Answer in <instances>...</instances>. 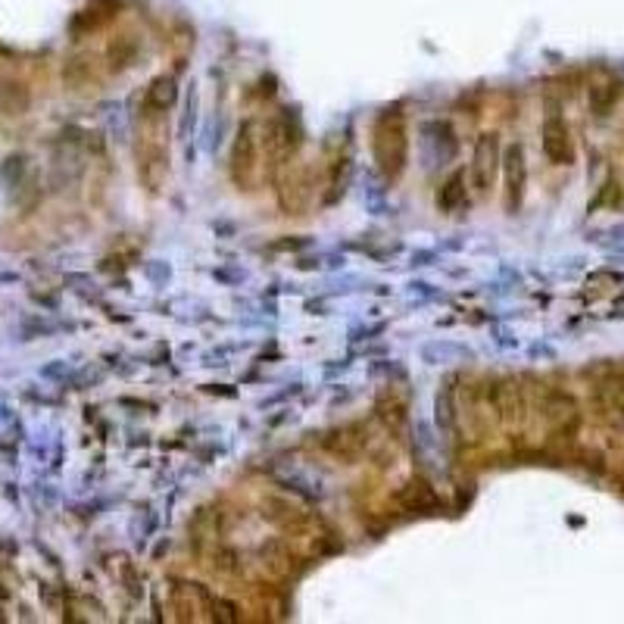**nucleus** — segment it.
I'll return each instance as SVG.
<instances>
[{
	"label": "nucleus",
	"mask_w": 624,
	"mask_h": 624,
	"mask_svg": "<svg viewBox=\"0 0 624 624\" xmlns=\"http://www.w3.org/2000/svg\"><path fill=\"white\" fill-rule=\"evenodd\" d=\"M409 122L403 107H384L372 125V160L384 181H400L409 169Z\"/></svg>",
	"instance_id": "f257e3e1"
},
{
	"label": "nucleus",
	"mask_w": 624,
	"mask_h": 624,
	"mask_svg": "<svg viewBox=\"0 0 624 624\" xmlns=\"http://www.w3.org/2000/svg\"><path fill=\"white\" fill-rule=\"evenodd\" d=\"M228 172H231V181L241 191H253L259 185V178H263V172H266L263 122H259V119H244L238 125V132H234V141H231Z\"/></svg>",
	"instance_id": "f03ea898"
},
{
	"label": "nucleus",
	"mask_w": 624,
	"mask_h": 624,
	"mask_svg": "<svg viewBox=\"0 0 624 624\" xmlns=\"http://www.w3.org/2000/svg\"><path fill=\"white\" fill-rule=\"evenodd\" d=\"M138 160V181L147 194H160L169 178V138L166 122H141V135L135 147Z\"/></svg>",
	"instance_id": "7ed1b4c3"
},
{
	"label": "nucleus",
	"mask_w": 624,
	"mask_h": 624,
	"mask_svg": "<svg viewBox=\"0 0 624 624\" xmlns=\"http://www.w3.org/2000/svg\"><path fill=\"white\" fill-rule=\"evenodd\" d=\"M300 122L291 110L275 113L269 122H263V160L266 172L275 178L284 166H291V160L300 150Z\"/></svg>",
	"instance_id": "20e7f679"
},
{
	"label": "nucleus",
	"mask_w": 624,
	"mask_h": 624,
	"mask_svg": "<svg viewBox=\"0 0 624 624\" xmlns=\"http://www.w3.org/2000/svg\"><path fill=\"white\" fill-rule=\"evenodd\" d=\"M503 166V150L497 132H481L472 150V163H468V185H472L475 197H487L497 185V175Z\"/></svg>",
	"instance_id": "39448f33"
},
{
	"label": "nucleus",
	"mask_w": 624,
	"mask_h": 624,
	"mask_svg": "<svg viewBox=\"0 0 624 624\" xmlns=\"http://www.w3.org/2000/svg\"><path fill=\"white\" fill-rule=\"evenodd\" d=\"M278 206L288 216H303L309 206H312V197H316V178H312V169L306 163H291L284 166L278 175Z\"/></svg>",
	"instance_id": "423d86ee"
},
{
	"label": "nucleus",
	"mask_w": 624,
	"mask_h": 624,
	"mask_svg": "<svg viewBox=\"0 0 624 624\" xmlns=\"http://www.w3.org/2000/svg\"><path fill=\"white\" fill-rule=\"evenodd\" d=\"M459 138L447 119H428L419 125V156L425 169H437L456 160Z\"/></svg>",
	"instance_id": "0eeeda50"
},
{
	"label": "nucleus",
	"mask_w": 624,
	"mask_h": 624,
	"mask_svg": "<svg viewBox=\"0 0 624 624\" xmlns=\"http://www.w3.org/2000/svg\"><path fill=\"white\" fill-rule=\"evenodd\" d=\"M503 206L506 213L515 216L525 203V191H528V160H525V147L522 144H509L503 153Z\"/></svg>",
	"instance_id": "6e6552de"
},
{
	"label": "nucleus",
	"mask_w": 624,
	"mask_h": 624,
	"mask_svg": "<svg viewBox=\"0 0 624 624\" xmlns=\"http://www.w3.org/2000/svg\"><path fill=\"white\" fill-rule=\"evenodd\" d=\"M540 147L546 153V160L553 166H571L575 163V141H571V128L559 116V110H550L540 128Z\"/></svg>",
	"instance_id": "1a4fd4ad"
},
{
	"label": "nucleus",
	"mask_w": 624,
	"mask_h": 624,
	"mask_svg": "<svg viewBox=\"0 0 624 624\" xmlns=\"http://www.w3.org/2000/svg\"><path fill=\"white\" fill-rule=\"evenodd\" d=\"M175 103H178L175 75H156L141 97V122H166Z\"/></svg>",
	"instance_id": "9d476101"
},
{
	"label": "nucleus",
	"mask_w": 624,
	"mask_h": 624,
	"mask_svg": "<svg viewBox=\"0 0 624 624\" xmlns=\"http://www.w3.org/2000/svg\"><path fill=\"white\" fill-rule=\"evenodd\" d=\"M103 57H107L110 72L122 75V72H128V69L138 63V57H141V38L135 32H119V35H113L107 41V50H103Z\"/></svg>",
	"instance_id": "9b49d317"
},
{
	"label": "nucleus",
	"mask_w": 624,
	"mask_h": 624,
	"mask_svg": "<svg viewBox=\"0 0 624 624\" xmlns=\"http://www.w3.org/2000/svg\"><path fill=\"white\" fill-rule=\"evenodd\" d=\"M366 444H369V437H366V428L362 425H344L325 437V447L341 459H356L362 450H366Z\"/></svg>",
	"instance_id": "f8f14e48"
},
{
	"label": "nucleus",
	"mask_w": 624,
	"mask_h": 624,
	"mask_svg": "<svg viewBox=\"0 0 624 624\" xmlns=\"http://www.w3.org/2000/svg\"><path fill=\"white\" fill-rule=\"evenodd\" d=\"M434 203H437V213H444V216L459 213L462 206L468 203V191H465V172H462V169H456V172H450V175L444 178V185L437 188Z\"/></svg>",
	"instance_id": "ddd939ff"
},
{
	"label": "nucleus",
	"mask_w": 624,
	"mask_h": 624,
	"mask_svg": "<svg viewBox=\"0 0 624 624\" xmlns=\"http://www.w3.org/2000/svg\"><path fill=\"white\" fill-rule=\"evenodd\" d=\"M32 107V91L22 78L4 75L0 78V113L7 116H22L25 110Z\"/></svg>",
	"instance_id": "4468645a"
},
{
	"label": "nucleus",
	"mask_w": 624,
	"mask_h": 624,
	"mask_svg": "<svg viewBox=\"0 0 624 624\" xmlns=\"http://www.w3.org/2000/svg\"><path fill=\"white\" fill-rule=\"evenodd\" d=\"M63 82L72 88V91H85L91 85H97V69H94V60L88 54H75L63 63Z\"/></svg>",
	"instance_id": "2eb2a0df"
},
{
	"label": "nucleus",
	"mask_w": 624,
	"mask_h": 624,
	"mask_svg": "<svg viewBox=\"0 0 624 624\" xmlns=\"http://www.w3.org/2000/svg\"><path fill=\"white\" fill-rule=\"evenodd\" d=\"M422 359L428 362V366H440V362H456V359H475V353L462 347V344H428L422 347Z\"/></svg>",
	"instance_id": "dca6fc26"
},
{
	"label": "nucleus",
	"mask_w": 624,
	"mask_h": 624,
	"mask_svg": "<svg viewBox=\"0 0 624 624\" xmlns=\"http://www.w3.org/2000/svg\"><path fill=\"white\" fill-rule=\"evenodd\" d=\"M347 175H350V163H347V156L341 160V156H337V160L331 163V169H328V194H325V206H331V203H337L344 197V191H347Z\"/></svg>",
	"instance_id": "f3484780"
},
{
	"label": "nucleus",
	"mask_w": 624,
	"mask_h": 624,
	"mask_svg": "<svg viewBox=\"0 0 624 624\" xmlns=\"http://www.w3.org/2000/svg\"><path fill=\"white\" fill-rule=\"evenodd\" d=\"M618 97H621V88L615 82L596 85V88H590V107H593L596 116H606L615 107V103H618Z\"/></svg>",
	"instance_id": "a211bd4d"
}]
</instances>
